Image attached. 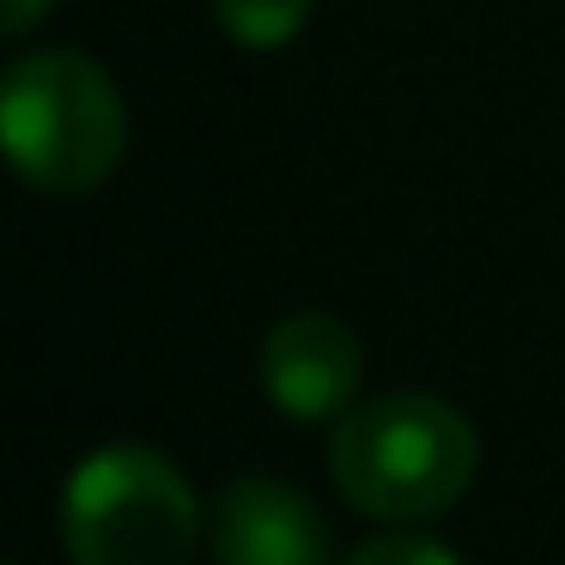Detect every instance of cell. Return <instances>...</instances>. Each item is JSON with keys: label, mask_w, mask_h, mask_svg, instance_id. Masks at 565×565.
Instances as JSON below:
<instances>
[{"label": "cell", "mask_w": 565, "mask_h": 565, "mask_svg": "<svg viewBox=\"0 0 565 565\" xmlns=\"http://www.w3.org/2000/svg\"><path fill=\"white\" fill-rule=\"evenodd\" d=\"M7 159L43 195H86L110 183L128 152V110L116 79L79 50L19 55L0 86Z\"/></svg>", "instance_id": "cell-2"}, {"label": "cell", "mask_w": 565, "mask_h": 565, "mask_svg": "<svg viewBox=\"0 0 565 565\" xmlns=\"http://www.w3.org/2000/svg\"><path fill=\"white\" fill-rule=\"evenodd\" d=\"M365 377L359 334L329 310H292L262 334V390L286 419H341Z\"/></svg>", "instance_id": "cell-4"}, {"label": "cell", "mask_w": 565, "mask_h": 565, "mask_svg": "<svg viewBox=\"0 0 565 565\" xmlns=\"http://www.w3.org/2000/svg\"><path fill=\"white\" fill-rule=\"evenodd\" d=\"M220 565H334L329 523L298 487L274 475H237L213 499Z\"/></svg>", "instance_id": "cell-5"}, {"label": "cell", "mask_w": 565, "mask_h": 565, "mask_svg": "<svg viewBox=\"0 0 565 565\" xmlns=\"http://www.w3.org/2000/svg\"><path fill=\"white\" fill-rule=\"evenodd\" d=\"M341 565H462V559L431 535H371Z\"/></svg>", "instance_id": "cell-7"}, {"label": "cell", "mask_w": 565, "mask_h": 565, "mask_svg": "<svg viewBox=\"0 0 565 565\" xmlns=\"http://www.w3.org/2000/svg\"><path fill=\"white\" fill-rule=\"evenodd\" d=\"M50 7H55V0H7V19H0V31H7V38H25V31L38 25Z\"/></svg>", "instance_id": "cell-8"}, {"label": "cell", "mask_w": 565, "mask_h": 565, "mask_svg": "<svg viewBox=\"0 0 565 565\" xmlns=\"http://www.w3.org/2000/svg\"><path fill=\"white\" fill-rule=\"evenodd\" d=\"M62 547L74 565H189L201 499L152 444H104L62 487Z\"/></svg>", "instance_id": "cell-3"}, {"label": "cell", "mask_w": 565, "mask_h": 565, "mask_svg": "<svg viewBox=\"0 0 565 565\" xmlns=\"http://www.w3.org/2000/svg\"><path fill=\"white\" fill-rule=\"evenodd\" d=\"M480 468V438L462 407L419 390L371 395L329 431V480L371 523L444 516Z\"/></svg>", "instance_id": "cell-1"}, {"label": "cell", "mask_w": 565, "mask_h": 565, "mask_svg": "<svg viewBox=\"0 0 565 565\" xmlns=\"http://www.w3.org/2000/svg\"><path fill=\"white\" fill-rule=\"evenodd\" d=\"M213 19L237 50H280L305 31L310 0H213Z\"/></svg>", "instance_id": "cell-6"}]
</instances>
